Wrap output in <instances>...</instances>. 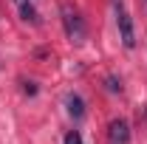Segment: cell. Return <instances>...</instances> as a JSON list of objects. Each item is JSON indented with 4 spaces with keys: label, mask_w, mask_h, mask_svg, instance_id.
Here are the masks:
<instances>
[{
    "label": "cell",
    "mask_w": 147,
    "mask_h": 144,
    "mask_svg": "<svg viewBox=\"0 0 147 144\" xmlns=\"http://www.w3.org/2000/svg\"><path fill=\"white\" fill-rule=\"evenodd\" d=\"M59 14H62V28H65L68 40H71L74 45H82V42H85V37H88V26H85L82 14H79L74 6H68V3L59 9Z\"/></svg>",
    "instance_id": "6da1fadb"
},
{
    "label": "cell",
    "mask_w": 147,
    "mask_h": 144,
    "mask_svg": "<svg viewBox=\"0 0 147 144\" xmlns=\"http://www.w3.org/2000/svg\"><path fill=\"white\" fill-rule=\"evenodd\" d=\"M113 14H116V28H119V40L125 48L136 45V31H133V20H130L127 9H125V0H113Z\"/></svg>",
    "instance_id": "7a4b0ae2"
},
{
    "label": "cell",
    "mask_w": 147,
    "mask_h": 144,
    "mask_svg": "<svg viewBox=\"0 0 147 144\" xmlns=\"http://www.w3.org/2000/svg\"><path fill=\"white\" fill-rule=\"evenodd\" d=\"M108 141L110 144H127L130 141V124L125 119H113L108 124Z\"/></svg>",
    "instance_id": "3957f363"
},
{
    "label": "cell",
    "mask_w": 147,
    "mask_h": 144,
    "mask_svg": "<svg viewBox=\"0 0 147 144\" xmlns=\"http://www.w3.org/2000/svg\"><path fill=\"white\" fill-rule=\"evenodd\" d=\"M65 105H68V113H71L74 119H82V116H85V102H82V96H76V93H68Z\"/></svg>",
    "instance_id": "277c9868"
},
{
    "label": "cell",
    "mask_w": 147,
    "mask_h": 144,
    "mask_svg": "<svg viewBox=\"0 0 147 144\" xmlns=\"http://www.w3.org/2000/svg\"><path fill=\"white\" fill-rule=\"evenodd\" d=\"M14 6L20 9V17L26 20V23H37V9H34V3L31 0H14Z\"/></svg>",
    "instance_id": "5b68a950"
},
{
    "label": "cell",
    "mask_w": 147,
    "mask_h": 144,
    "mask_svg": "<svg viewBox=\"0 0 147 144\" xmlns=\"http://www.w3.org/2000/svg\"><path fill=\"white\" fill-rule=\"evenodd\" d=\"M62 144H82V136H79L76 130H71V133H65V139H62Z\"/></svg>",
    "instance_id": "8992f818"
},
{
    "label": "cell",
    "mask_w": 147,
    "mask_h": 144,
    "mask_svg": "<svg viewBox=\"0 0 147 144\" xmlns=\"http://www.w3.org/2000/svg\"><path fill=\"white\" fill-rule=\"evenodd\" d=\"M108 90H122V82H116V76H108Z\"/></svg>",
    "instance_id": "52a82bcc"
}]
</instances>
